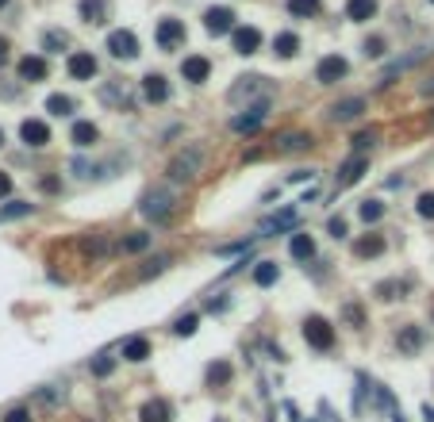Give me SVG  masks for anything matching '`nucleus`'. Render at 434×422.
I'll use <instances>...</instances> for the list:
<instances>
[{
    "mask_svg": "<svg viewBox=\"0 0 434 422\" xmlns=\"http://www.w3.org/2000/svg\"><path fill=\"white\" fill-rule=\"evenodd\" d=\"M204 157H208V146H204V142H189L184 150H177V154H173L166 177H169L173 184L196 181V177H200V169H204Z\"/></svg>",
    "mask_w": 434,
    "mask_h": 422,
    "instance_id": "1",
    "label": "nucleus"
},
{
    "mask_svg": "<svg viewBox=\"0 0 434 422\" xmlns=\"http://www.w3.org/2000/svg\"><path fill=\"white\" fill-rule=\"evenodd\" d=\"M139 211L150 223H169V219L177 216V192L173 188H150L146 196H142V204H139Z\"/></svg>",
    "mask_w": 434,
    "mask_h": 422,
    "instance_id": "2",
    "label": "nucleus"
},
{
    "mask_svg": "<svg viewBox=\"0 0 434 422\" xmlns=\"http://www.w3.org/2000/svg\"><path fill=\"white\" fill-rule=\"evenodd\" d=\"M304 342L311 349H319V353H327V349H334V326L327 323L323 315H308L304 319Z\"/></svg>",
    "mask_w": 434,
    "mask_h": 422,
    "instance_id": "3",
    "label": "nucleus"
},
{
    "mask_svg": "<svg viewBox=\"0 0 434 422\" xmlns=\"http://www.w3.org/2000/svg\"><path fill=\"white\" fill-rule=\"evenodd\" d=\"M269 116V100H258V104H246L238 116H231V131L234 134H254Z\"/></svg>",
    "mask_w": 434,
    "mask_h": 422,
    "instance_id": "4",
    "label": "nucleus"
},
{
    "mask_svg": "<svg viewBox=\"0 0 434 422\" xmlns=\"http://www.w3.org/2000/svg\"><path fill=\"white\" fill-rule=\"evenodd\" d=\"M365 169H369V157H365V154H350L342 166H338V173H334V188H338V192H342V188H354V184L365 177Z\"/></svg>",
    "mask_w": 434,
    "mask_h": 422,
    "instance_id": "5",
    "label": "nucleus"
},
{
    "mask_svg": "<svg viewBox=\"0 0 434 422\" xmlns=\"http://www.w3.org/2000/svg\"><path fill=\"white\" fill-rule=\"evenodd\" d=\"M108 50H112V58H119V62H131V58H139V39H134V31H112L108 35Z\"/></svg>",
    "mask_w": 434,
    "mask_h": 422,
    "instance_id": "6",
    "label": "nucleus"
},
{
    "mask_svg": "<svg viewBox=\"0 0 434 422\" xmlns=\"http://www.w3.org/2000/svg\"><path fill=\"white\" fill-rule=\"evenodd\" d=\"M96 58H92L89 50H73V54H69L66 58V73L73 77V81H92V77H96Z\"/></svg>",
    "mask_w": 434,
    "mask_h": 422,
    "instance_id": "7",
    "label": "nucleus"
},
{
    "mask_svg": "<svg viewBox=\"0 0 434 422\" xmlns=\"http://www.w3.org/2000/svg\"><path fill=\"white\" fill-rule=\"evenodd\" d=\"M346 73H350V62L338 58V54H327V58H319V66H315V81L319 85H334V81H342Z\"/></svg>",
    "mask_w": 434,
    "mask_h": 422,
    "instance_id": "8",
    "label": "nucleus"
},
{
    "mask_svg": "<svg viewBox=\"0 0 434 422\" xmlns=\"http://www.w3.org/2000/svg\"><path fill=\"white\" fill-rule=\"evenodd\" d=\"M154 42H158L162 50H177L184 42V24H181V19H173V16H166L158 24V31H154Z\"/></svg>",
    "mask_w": 434,
    "mask_h": 422,
    "instance_id": "9",
    "label": "nucleus"
},
{
    "mask_svg": "<svg viewBox=\"0 0 434 422\" xmlns=\"http://www.w3.org/2000/svg\"><path fill=\"white\" fill-rule=\"evenodd\" d=\"M250 100V96H261V100H269L273 96V85L266 81V77H238V85L231 89V100Z\"/></svg>",
    "mask_w": 434,
    "mask_h": 422,
    "instance_id": "10",
    "label": "nucleus"
},
{
    "mask_svg": "<svg viewBox=\"0 0 434 422\" xmlns=\"http://www.w3.org/2000/svg\"><path fill=\"white\" fill-rule=\"evenodd\" d=\"M361 112H365V96H346V100H338V104H331L327 116H331V123H350Z\"/></svg>",
    "mask_w": 434,
    "mask_h": 422,
    "instance_id": "11",
    "label": "nucleus"
},
{
    "mask_svg": "<svg viewBox=\"0 0 434 422\" xmlns=\"http://www.w3.org/2000/svg\"><path fill=\"white\" fill-rule=\"evenodd\" d=\"M434 50L431 46H419V50H411V54H403V58H396V62H388L384 66V73H381V85H388L396 73H403V69H411V66H419L423 58H431Z\"/></svg>",
    "mask_w": 434,
    "mask_h": 422,
    "instance_id": "12",
    "label": "nucleus"
},
{
    "mask_svg": "<svg viewBox=\"0 0 434 422\" xmlns=\"http://www.w3.org/2000/svg\"><path fill=\"white\" fill-rule=\"evenodd\" d=\"M19 139H24V146L42 150L51 142V127L42 123V119H24V123H19Z\"/></svg>",
    "mask_w": 434,
    "mask_h": 422,
    "instance_id": "13",
    "label": "nucleus"
},
{
    "mask_svg": "<svg viewBox=\"0 0 434 422\" xmlns=\"http://www.w3.org/2000/svg\"><path fill=\"white\" fill-rule=\"evenodd\" d=\"M293 227H296V207H284V211H277V216L261 219L258 238H269V234H281V231H293Z\"/></svg>",
    "mask_w": 434,
    "mask_h": 422,
    "instance_id": "14",
    "label": "nucleus"
},
{
    "mask_svg": "<svg viewBox=\"0 0 434 422\" xmlns=\"http://www.w3.org/2000/svg\"><path fill=\"white\" fill-rule=\"evenodd\" d=\"M231 46H234V54H258L261 31H258V27H234V31H231Z\"/></svg>",
    "mask_w": 434,
    "mask_h": 422,
    "instance_id": "15",
    "label": "nucleus"
},
{
    "mask_svg": "<svg viewBox=\"0 0 434 422\" xmlns=\"http://www.w3.org/2000/svg\"><path fill=\"white\" fill-rule=\"evenodd\" d=\"M142 100H146V104H166L169 100V81L162 73H146L142 77Z\"/></svg>",
    "mask_w": 434,
    "mask_h": 422,
    "instance_id": "16",
    "label": "nucleus"
},
{
    "mask_svg": "<svg viewBox=\"0 0 434 422\" xmlns=\"http://www.w3.org/2000/svg\"><path fill=\"white\" fill-rule=\"evenodd\" d=\"M204 27H208V35H231L234 31V12L231 8H208L204 12Z\"/></svg>",
    "mask_w": 434,
    "mask_h": 422,
    "instance_id": "17",
    "label": "nucleus"
},
{
    "mask_svg": "<svg viewBox=\"0 0 434 422\" xmlns=\"http://www.w3.org/2000/svg\"><path fill=\"white\" fill-rule=\"evenodd\" d=\"M208 73H211V62L204 58V54H189V58L181 62V77H184V81H192V85L208 81Z\"/></svg>",
    "mask_w": 434,
    "mask_h": 422,
    "instance_id": "18",
    "label": "nucleus"
},
{
    "mask_svg": "<svg viewBox=\"0 0 434 422\" xmlns=\"http://www.w3.org/2000/svg\"><path fill=\"white\" fill-rule=\"evenodd\" d=\"M315 146V139H311L308 131H284L281 139H277V154H300V150Z\"/></svg>",
    "mask_w": 434,
    "mask_h": 422,
    "instance_id": "19",
    "label": "nucleus"
},
{
    "mask_svg": "<svg viewBox=\"0 0 434 422\" xmlns=\"http://www.w3.org/2000/svg\"><path fill=\"white\" fill-rule=\"evenodd\" d=\"M46 58H39V54H27V58H19V81H46Z\"/></svg>",
    "mask_w": 434,
    "mask_h": 422,
    "instance_id": "20",
    "label": "nucleus"
},
{
    "mask_svg": "<svg viewBox=\"0 0 434 422\" xmlns=\"http://www.w3.org/2000/svg\"><path fill=\"white\" fill-rule=\"evenodd\" d=\"M119 357H123V361H146V357H150V342L142 338V334H134V338H127L123 346H119Z\"/></svg>",
    "mask_w": 434,
    "mask_h": 422,
    "instance_id": "21",
    "label": "nucleus"
},
{
    "mask_svg": "<svg viewBox=\"0 0 434 422\" xmlns=\"http://www.w3.org/2000/svg\"><path fill=\"white\" fill-rule=\"evenodd\" d=\"M101 139V131H96V123H92V119H77L73 123V131H69V142H73V146H92V142Z\"/></svg>",
    "mask_w": 434,
    "mask_h": 422,
    "instance_id": "22",
    "label": "nucleus"
},
{
    "mask_svg": "<svg viewBox=\"0 0 434 422\" xmlns=\"http://www.w3.org/2000/svg\"><path fill=\"white\" fill-rule=\"evenodd\" d=\"M150 242H154V234L131 231V234H123V238L116 242V249H119V254H142V249H150Z\"/></svg>",
    "mask_w": 434,
    "mask_h": 422,
    "instance_id": "23",
    "label": "nucleus"
},
{
    "mask_svg": "<svg viewBox=\"0 0 434 422\" xmlns=\"http://www.w3.org/2000/svg\"><path fill=\"white\" fill-rule=\"evenodd\" d=\"M169 419H173V411H169L166 399H146L139 411V422H169Z\"/></svg>",
    "mask_w": 434,
    "mask_h": 422,
    "instance_id": "24",
    "label": "nucleus"
},
{
    "mask_svg": "<svg viewBox=\"0 0 434 422\" xmlns=\"http://www.w3.org/2000/svg\"><path fill=\"white\" fill-rule=\"evenodd\" d=\"M396 346H400V353H419L423 349V326H403L400 334H396Z\"/></svg>",
    "mask_w": 434,
    "mask_h": 422,
    "instance_id": "25",
    "label": "nucleus"
},
{
    "mask_svg": "<svg viewBox=\"0 0 434 422\" xmlns=\"http://www.w3.org/2000/svg\"><path fill=\"white\" fill-rule=\"evenodd\" d=\"M288 254H293L296 261H308V257H315V238H311V234H304V231H296L293 242H288Z\"/></svg>",
    "mask_w": 434,
    "mask_h": 422,
    "instance_id": "26",
    "label": "nucleus"
},
{
    "mask_svg": "<svg viewBox=\"0 0 434 422\" xmlns=\"http://www.w3.org/2000/svg\"><path fill=\"white\" fill-rule=\"evenodd\" d=\"M376 16V0H346V19L354 24H365V19Z\"/></svg>",
    "mask_w": 434,
    "mask_h": 422,
    "instance_id": "27",
    "label": "nucleus"
},
{
    "mask_svg": "<svg viewBox=\"0 0 434 422\" xmlns=\"http://www.w3.org/2000/svg\"><path fill=\"white\" fill-rule=\"evenodd\" d=\"M384 254V238L381 234H365L354 242V257H381Z\"/></svg>",
    "mask_w": 434,
    "mask_h": 422,
    "instance_id": "28",
    "label": "nucleus"
},
{
    "mask_svg": "<svg viewBox=\"0 0 434 422\" xmlns=\"http://www.w3.org/2000/svg\"><path fill=\"white\" fill-rule=\"evenodd\" d=\"M81 19L85 24H104L108 19V0H81Z\"/></svg>",
    "mask_w": 434,
    "mask_h": 422,
    "instance_id": "29",
    "label": "nucleus"
},
{
    "mask_svg": "<svg viewBox=\"0 0 434 422\" xmlns=\"http://www.w3.org/2000/svg\"><path fill=\"white\" fill-rule=\"evenodd\" d=\"M273 50H277V58H296V50H300V35L281 31V35L273 39Z\"/></svg>",
    "mask_w": 434,
    "mask_h": 422,
    "instance_id": "30",
    "label": "nucleus"
},
{
    "mask_svg": "<svg viewBox=\"0 0 434 422\" xmlns=\"http://www.w3.org/2000/svg\"><path fill=\"white\" fill-rule=\"evenodd\" d=\"M277 276H281V265H277V261H258V269H254V284H258V288L277 284Z\"/></svg>",
    "mask_w": 434,
    "mask_h": 422,
    "instance_id": "31",
    "label": "nucleus"
},
{
    "mask_svg": "<svg viewBox=\"0 0 434 422\" xmlns=\"http://www.w3.org/2000/svg\"><path fill=\"white\" fill-rule=\"evenodd\" d=\"M319 8H323V0H288V12H293L296 19H311V16H319Z\"/></svg>",
    "mask_w": 434,
    "mask_h": 422,
    "instance_id": "32",
    "label": "nucleus"
},
{
    "mask_svg": "<svg viewBox=\"0 0 434 422\" xmlns=\"http://www.w3.org/2000/svg\"><path fill=\"white\" fill-rule=\"evenodd\" d=\"M227 380H231V361H211L208 364V384L211 388H223Z\"/></svg>",
    "mask_w": 434,
    "mask_h": 422,
    "instance_id": "33",
    "label": "nucleus"
},
{
    "mask_svg": "<svg viewBox=\"0 0 434 422\" xmlns=\"http://www.w3.org/2000/svg\"><path fill=\"white\" fill-rule=\"evenodd\" d=\"M81 254H85V257H104V254H108V238H104V234L81 238Z\"/></svg>",
    "mask_w": 434,
    "mask_h": 422,
    "instance_id": "34",
    "label": "nucleus"
},
{
    "mask_svg": "<svg viewBox=\"0 0 434 422\" xmlns=\"http://www.w3.org/2000/svg\"><path fill=\"white\" fill-rule=\"evenodd\" d=\"M46 112H51V116H73V100L54 92V96H46Z\"/></svg>",
    "mask_w": 434,
    "mask_h": 422,
    "instance_id": "35",
    "label": "nucleus"
},
{
    "mask_svg": "<svg viewBox=\"0 0 434 422\" xmlns=\"http://www.w3.org/2000/svg\"><path fill=\"white\" fill-rule=\"evenodd\" d=\"M358 216L365 219V223H381V216H384V204H381V200H361Z\"/></svg>",
    "mask_w": 434,
    "mask_h": 422,
    "instance_id": "36",
    "label": "nucleus"
},
{
    "mask_svg": "<svg viewBox=\"0 0 434 422\" xmlns=\"http://www.w3.org/2000/svg\"><path fill=\"white\" fill-rule=\"evenodd\" d=\"M173 261L169 254H162V257H154V261H146V265L139 269V281H146V276H158V273H166V265Z\"/></svg>",
    "mask_w": 434,
    "mask_h": 422,
    "instance_id": "37",
    "label": "nucleus"
},
{
    "mask_svg": "<svg viewBox=\"0 0 434 422\" xmlns=\"http://www.w3.org/2000/svg\"><path fill=\"white\" fill-rule=\"evenodd\" d=\"M196 323H200V315H181L177 326H173V334L177 338H192V334H196Z\"/></svg>",
    "mask_w": 434,
    "mask_h": 422,
    "instance_id": "38",
    "label": "nucleus"
},
{
    "mask_svg": "<svg viewBox=\"0 0 434 422\" xmlns=\"http://www.w3.org/2000/svg\"><path fill=\"white\" fill-rule=\"evenodd\" d=\"M31 211H35V204H24V200H16V204L0 207V219H24V216H31Z\"/></svg>",
    "mask_w": 434,
    "mask_h": 422,
    "instance_id": "39",
    "label": "nucleus"
},
{
    "mask_svg": "<svg viewBox=\"0 0 434 422\" xmlns=\"http://www.w3.org/2000/svg\"><path fill=\"white\" fill-rule=\"evenodd\" d=\"M42 46H46V50H66L69 35L66 31H46V35H42Z\"/></svg>",
    "mask_w": 434,
    "mask_h": 422,
    "instance_id": "40",
    "label": "nucleus"
},
{
    "mask_svg": "<svg viewBox=\"0 0 434 422\" xmlns=\"http://www.w3.org/2000/svg\"><path fill=\"white\" fill-rule=\"evenodd\" d=\"M112 369H116V357H108V353H101L96 361H92V376H112Z\"/></svg>",
    "mask_w": 434,
    "mask_h": 422,
    "instance_id": "41",
    "label": "nucleus"
},
{
    "mask_svg": "<svg viewBox=\"0 0 434 422\" xmlns=\"http://www.w3.org/2000/svg\"><path fill=\"white\" fill-rule=\"evenodd\" d=\"M373 142H376V131H361V134H354V154H365V150H373Z\"/></svg>",
    "mask_w": 434,
    "mask_h": 422,
    "instance_id": "42",
    "label": "nucleus"
},
{
    "mask_svg": "<svg viewBox=\"0 0 434 422\" xmlns=\"http://www.w3.org/2000/svg\"><path fill=\"white\" fill-rule=\"evenodd\" d=\"M415 211L423 219H434V192H423V196L415 200Z\"/></svg>",
    "mask_w": 434,
    "mask_h": 422,
    "instance_id": "43",
    "label": "nucleus"
},
{
    "mask_svg": "<svg viewBox=\"0 0 434 422\" xmlns=\"http://www.w3.org/2000/svg\"><path fill=\"white\" fill-rule=\"evenodd\" d=\"M392 292H403V284H396V281H384V284H376V296H381V299H396Z\"/></svg>",
    "mask_w": 434,
    "mask_h": 422,
    "instance_id": "44",
    "label": "nucleus"
},
{
    "mask_svg": "<svg viewBox=\"0 0 434 422\" xmlns=\"http://www.w3.org/2000/svg\"><path fill=\"white\" fill-rule=\"evenodd\" d=\"M365 54H369V58H381V54H384V39H376V35H373V39H365Z\"/></svg>",
    "mask_w": 434,
    "mask_h": 422,
    "instance_id": "45",
    "label": "nucleus"
},
{
    "mask_svg": "<svg viewBox=\"0 0 434 422\" xmlns=\"http://www.w3.org/2000/svg\"><path fill=\"white\" fill-rule=\"evenodd\" d=\"M4 422H31V411H27V407H12V411L4 414Z\"/></svg>",
    "mask_w": 434,
    "mask_h": 422,
    "instance_id": "46",
    "label": "nucleus"
},
{
    "mask_svg": "<svg viewBox=\"0 0 434 422\" xmlns=\"http://www.w3.org/2000/svg\"><path fill=\"white\" fill-rule=\"evenodd\" d=\"M327 231H331V238H346V219H331Z\"/></svg>",
    "mask_w": 434,
    "mask_h": 422,
    "instance_id": "47",
    "label": "nucleus"
},
{
    "mask_svg": "<svg viewBox=\"0 0 434 422\" xmlns=\"http://www.w3.org/2000/svg\"><path fill=\"white\" fill-rule=\"evenodd\" d=\"M8 192H12V177H8V173H0V200L8 196Z\"/></svg>",
    "mask_w": 434,
    "mask_h": 422,
    "instance_id": "48",
    "label": "nucleus"
},
{
    "mask_svg": "<svg viewBox=\"0 0 434 422\" xmlns=\"http://www.w3.org/2000/svg\"><path fill=\"white\" fill-rule=\"evenodd\" d=\"M8 50H12V46H8V39H4V35H0V66H4V62H8Z\"/></svg>",
    "mask_w": 434,
    "mask_h": 422,
    "instance_id": "49",
    "label": "nucleus"
},
{
    "mask_svg": "<svg viewBox=\"0 0 434 422\" xmlns=\"http://www.w3.org/2000/svg\"><path fill=\"white\" fill-rule=\"evenodd\" d=\"M42 192H58V181L54 177H42Z\"/></svg>",
    "mask_w": 434,
    "mask_h": 422,
    "instance_id": "50",
    "label": "nucleus"
},
{
    "mask_svg": "<svg viewBox=\"0 0 434 422\" xmlns=\"http://www.w3.org/2000/svg\"><path fill=\"white\" fill-rule=\"evenodd\" d=\"M311 177H315L311 169H296V173H293V181H311Z\"/></svg>",
    "mask_w": 434,
    "mask_h": 422,
    "instance_id": "51",
    "label": "nucleus"
},
{
    "mask_svg": "<svg viewBox=\"0 0 434 422\" xmlns=\"http://www.w3.org/2000/svg\"><path fill=\"white\" fill-rule=\"evenodd\" d=\"M423 414H426V422H434V407H423Z\"/></svg>",
    "mask_w": 434,
    "mask_h": 422,
    "instance_id": "52",
    "label": "nucleus"
},
{
    "mask_svg": "<svg viewBox=\"0 0 434 422\" xmlns=\"http://www.w3.org/2000/svg\"><path fill=\"white\" fill-rule=\"evenodd\" d=\"M423 92H426V96H434V81H426V85H423Z\"/></svg>",
    "mask_w": 434,
    "mask_h": 422,
    "instance_id": "53",
    "label": "nucleus"
},
{
    "mask_svg": "<svg viewBox=\"0 0 434 422\" xmlns=\"http://www.w3.org/2000/svg\"><path fill=\"white\" fill-rule=\"evenodd\" d=\"M0 146H4V131H0Z\"/></svg>",
    "mask_w": 434,
    "mask_h": 422,
    "instance_id": "54",
    "label": "nucleus"
},
{
    "mask_svg": "<svg viewBox=\"0 0 434 422\" xmlns=\"http://www.w3.org/2000/svg\"><path fill=\"white\" fill-rule=\"evenodd\" d=\"M4 4H8V0H0V8H4Z\"/></svg>",
    "mask_w": 434,
    "mask_h": 422,
    "instance_id": "55",
    "label": "nucleus"
},
{
    "mask_svg": "<svg viewBox=\"0 0 434 422\" xmlns=\"http://www.w3.org/2000/svg\"><path fill=\"white\" fill-rule=\"evenodd\" d=\"M431 315H434V307H431Z\"/></svg>",
    "mask_w": 434,
    "mask_h": 422,
    "instance_id": "56",
    "label": "nucleus"
},
{
    "mask_svg": "<svg viewBox=\"0 0 434 422\" xmlns=\"http://www.w3.org/2000/svg\"><path fill=\"white\" fill-rule=\"evenodd\" d=\"M431 4H434V0H431Z\"/></svg>",
    "mask_w": 434,
    "mask_h": 422,
    "instance_id": "57",
    "label": "nucleus"
}]
</instances>
